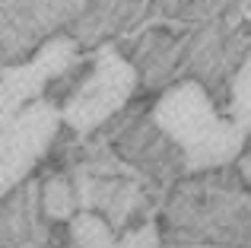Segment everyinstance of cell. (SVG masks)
Wrapping results in <instances>:
<instances>
[{"label": "cell", "mask_w": 251, "mask_h": 248, "mask_svg": "<svg viewBox=\"0 0 251 248\" xmlns=\"http://www.w3.org/2000/svg\"><path fill=\"white\" fill-rule=\"evenodd\" d=\"M162 242L251 248V191L229 166L175 181L159 223Z\"/></svg>", "instance_id": "cell-1"}, {"label": "cell", "mask_w": 251, "mask_h": 248, "mask_svg": "<svg viewBox=\"0 0 251 248\" xmlns=\"http://www.w3.org/2000/svg\"><path fill=\"white\" fill-rule=\"evenodd\" d=\"M150 118L178 147L184 159V175L232 166L251 137L242 124L226 118L207 86L191 76L178 80L156 99Z\"/></svg>", "instance_id": "cell-2"}, {"label": "cell", "mask_w": 251, "mask_h": 248, "mask_svg": "<svg viewBox=\"0 0 251 248\" xmlns=\"http://www.w3.org/2000/svg\"><path fill=\"white\" fill-rule=\"evenodd\" d=\"M137 86H140L137 67L118 48L105 45L92 54L86 76H80L76 86L64 96V105H57L61 124H67L80 137L92 134L134 99Z\"/></svg>", "instance_id": "cell-3"}, {"label": "cell", "mask_w": 251, "mask_h": 248, "mask_svg": "<svg viewBox=\"0 0 251 248\" xmlns=\"http://www.w3.org/2000/svg\"><path fill=\"white\" fill-rule=\"evenodd\" d=\"M61 130V108L38 99L0 127V200L32 178V169L48 156Z\"/></svg>", "instance_id": "cell-4"}, {"label": "cell", "mask_w": 251, "mask_h": 248, "mask_svg": "<svg viewBox=\"0 0 251 248\" xmlns=\"http://www.w3.org/2000/svg\"><path fill=\"white\" fill-rule=\"evenodd\" d=\"M76 61H80V42L70 35H54L29 61L0 67V127L32 102L45 99L48 86Z\"/></svg>", "instance_id": "cell-5"}, {"label": "cell", "mask_w": 251, "mask_h": 248, "mask_svg": "<svg viewBox=\"0 0 251 248\" xmlns=\"http://www.w3.org/2000/svg\"><path fill=\"white\" fill-rule=\"evenodd\" d=\"M118 153L127 162H134L150 181H156L159 188L175 185L184 175V159L178 153V147L153 124V118H137L118 137Z\"/></svg>", "instance_id": "cell-6"}, {"label": "cell", "mask_w": 251, "mask_h": 248, "mask_svg": "<svg viewBox=\"0 0 251 248\" xmlns=\"http://www.w3.org/2000/svg\"><path fill=\"white\" fill-rule=\"evenodd\" d=\"M51 229L38 204V181H23L0 200V248H48Z\"/></svg>", "instance_id": "cell-7"}, {"label": "cell", "mask_w": 251, "mask_h": 248, "mask_svg": "<svg viewBox=\"0 0 251 248\" xmlns=\"http://www.w3.org/2000/svg\"><path fill=\"white\" fill-rule=\"evenodd\" d=\"M67 239L74 248H159V226L147 220V223L115 236L99 213L76 210L74 220L67 223Z\"/></svg>", "instance_id": "cell-8"}, {"label": "cell", "mask_w": 251, "mask_h": 248, "mask_svg": "<svg viewBox=\"0 0 251 248\" xmlns=\"http://www.w3.org/2000/svg\"><path fill=\"white\" fill-rule=\"evenodd\" d=\"M175 61H178V42L169 35H153L140 45L137 57L130 64L137 67V74L143 76L147 86H156V83L169 80L172 70H175Z\"/></svg>", "instance_id": "cell-9"}, {"label": "cell", "mask_w": 251, "mask_h": 248, "mask_svg": "<svg viewBox=\"0 0 251 248\" xmlns=\"http://www.w3.org/2000/svg\"><path fill=\"white\" fill-rule=\"evenodd\" d=\"M38 204H42V213L48 223H70L74 213L80 210L76 204V191L74 181L67 175H48V178L38 185Z\"/></svg>", "instance_id": "cell-10"}, {"label": "cell", "mask_w": 251, "mask_h": 248, "mask_svg": "<svg viewBox=\"0 0 251 248\" xmlns=\"http://www.w3.org/2000/svg\"><path fill=\"white\" fill-rule=\"evenodd\" d=\"M223 115L232 118L235 124L251 134V48L245 51V57L239 61L232 80H229L226 89V102H223Z\"/></svg>", "instance_id": "cell-11"}, {"label": "cell", "mask_w": 251, "mask_h": 248, "mask_svg": "<svg viewBox=\"0 0 251 248\" xmlns=\"http://www.w3.org/2000/svg\"><path fill=\"white\" fill-rule=\"evenodd\" d=\"M235 175H239V181L251 191V147H245L239 156H235V169H232Z\"/></svg>", "instance_id": "cell-12"}, {"label": "cell", "mask_w": 251, "mask_h": 248, "mask_svg": "<svg viewBox=\"0 0 251 248\" xmlns=\"http://www.w3.org/2000/svg\"><path fill=\"white\" fill-rule=\"evenodd\" d=\"M159 248H242V245H203V242H162Z\"/></svg>", "instance_id": "cell-13"}, {"label": "cell", "mask_w": 251, "mask_h": 248, "mask_svg": "<svg viewBox=\"0 0 251 248\" xmlns=\"http://www.w3.org/2000/svg\"><path fill=\"white\" fill-rule=\"evenodd\" d=\"M248 147H251V137H248Z\"/></svg>", "instance_id": "cell-14"}]
</instances>
